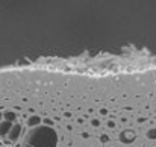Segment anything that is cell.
Returning <instances> with one entry per match:
<instances>
[{"instance_id": "cell-1", "label": "cell", "mask_w": 156, "mask_h": 147, "mask_svg": "<svg viewBox=\"0 0 156 147\" xmlns=\"http://www.w3.org/2000/svg\"><path fill=\"white\" fill-rule=\"evenodd\" d=\"M58 135L50 126L32 127L23 138L21 147H56Z\"/></svg>"}, {"instance_id": "cell-2", "label": "cell", "mask_w": 156, "mask_h": 147, "mask_svg": "<svg viewBox=\"0 0 156 147\" xmlns=\"http://www.w3.org/2000/svg\"><path fill=\"white\" fill-rule=\"evenodd\" d=\"M20 132H21V126L20 124H14L11 132H9V135H8V140L9 141H17L18 137H20Z\"/></svg>"}, {"instance_id": "cell-3", "label": "cell", "mask_w": 156, "mask_h": 147, "mask_svg": "<svg viewBox=\"0 0 156 147\" xmlns=\"http://www.w3.org/2000/svg\"><path fill=\"white\" fill-rule=\"evenodd\" d=\"M11 129H12V123H11V121H6V120H5L3 123H0V137L9 135Z\"/></svg>"}, {"instance_id": "cell-4", "label": "cell", "mask_w": 156, "mask_h": 147, "mask_svg": "<svg viewBox=\"0 0 156 147\" xmlns=\"http://www.w3.org/2000/svg\"><path fill=\"white\" fill-rule=\"evenodd\" d=\"M133 138H135V135H133V132H130V131H126V132H123V134L120 135V140H121L123 143H132Z\"/></svg>"}, {"instance_id": "cell-5", "label": "cell", "mask_w": 156, "mask_h": 147, "mask_svg": "<svg viewBox=\"0 0 156 147\" xmlns=\"http://www.w3.org/2000/svg\"><path fill=\"white\" fill-rule=\"evenodd\" d=\"M40 121H41V118L37 117V115H34V117H30V118L27 120V124H29L30 127H37V126H40Z\"/></svg>"}, {"instance_id": "cell-6", "label": "cell", "mask_w": 156, "mask_h": 147, "mask_svg": "<svg viewBox=\"0 0 156 147\" xmlns=\"http://www.w3.org/2000/svg\"><path fill=\"white\" fill-rule=\"evenodd\" d=\"M15 114L14 112H6L5 114V118H6V121H15Z\"/></svg>"}, {"instance_id": "cell-7", "label": "cell", "mask_w": 156, "mask_h": 147, "mask_svg": "<svg viewBox=\"0 0 156 147\" xmlns=\"http://www.w3.org/2000/svg\"><path fill=\"white\" fill-rule=\"evenodd\" d=\"M147 137H149L150 140H155V138H156V129H149Z\"/></svg>"}]
</instances>
